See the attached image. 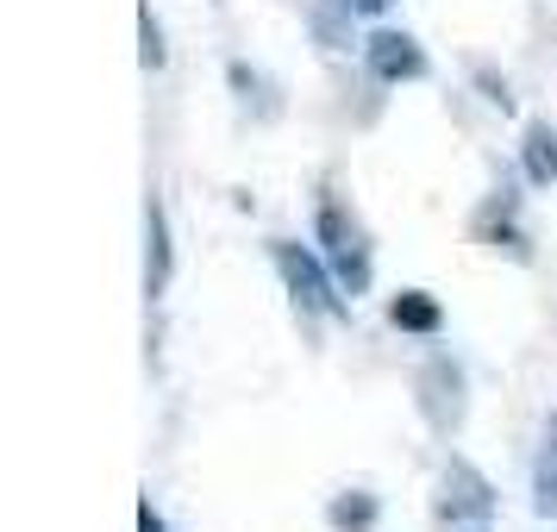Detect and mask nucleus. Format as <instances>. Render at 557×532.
Returning a JSON list of instances; mask_svg holds the SVG:
<instances>
[{"mask_svg":"<svg viewBox=\"0 0 557 532\" xmlns=\"http://www.w3.org/2000/svg\"><path fill=\"white\" fill-rule=\"evenodd\" d=\"M438 520L451 532L495 527V488H488V477H482L476 463H463V457L445 463V477H438Z\"/></svg>","mask_w":557,"mask_h":532,"instance_id":"f257e3e1","label":"nucleus"},{"mask_svg":"<svg viewBox=\"0 0 557 532\" xmlns=\"http://www.w3.org/2000/svg\"><path fill=\"white\" fill-rule=\"evenodd\" d=\"M270 257H276V270H282V282H288L295 307H307V313H345L338 276H332V270H326V263H320L313 251H301V245L276 238V245H270Z\"/></svg>","mask_w":557,"mask_h":532,"instance_id":"f03ea898","label":"nucleus"},{"mask_svg":"<svg viewBox=\"0 0 557 532\" xmlns=\"http://www.w3.org/2000/svg\"><path fill=\"white\" fill-rule=\"evenodd\" d=\"M532 507H539V520H557V413L545 420V438L532 457Z\"/></svg>","mask_w":557,"mask_h":532,"instance_id":"0eeeda50","label":"nucleus"},{"mask_svg":"<svg viewBox=\"0 0 557 532\" xmlns=\"http://www.w3.org/2000/svg\"><path fill=\"white\" fill-rule=\"evenodd\" d=\"M520 163H527V182H532V188H552V182H557V132L545 126V120H532V126H527Z\"/></svg>","mask_w":557,"mask_h":532,"instance_id":"6e6552de","label":"nucleus"},{"mask_svg":"<svg viewBox=\"0 0 557 532\" xmlns=\"http://www.w3.org/2000/svg\"><path fill=\"white\" fill-rule=\"evenodd\" d=\"M388 320H395L401 332H438V320H445V313H438V301H432L426 288H407V295H395V301H388Z\"/></svg>","mask_w":557,"mask_h":532,"instance_id":"1a4fd4ad","label":"nucleus"},{"mask_svg":"<svg viewBox=\"0 0 557 532\" xmlns=\"http://www.w3.org/2000/svg\"><path fill=\"white\" fill-rule=\"evenodd\" d=\"M138 32H145V45H138V63H145V70H163V32H157V20H151V0L138 7Z\"/></svg>","mask_w":557,"mask_h":532,"instance_id":"9b49d317","label":"nucleus"},{"mask_svg":"<svg viewBox=\"0 0 557 532\" xmlns=\"http://www.w3.org/2000/svg\"><path fill=\"white\" fill-rule=\"evenodd\" d=\"M320 245H326V270L338 276L345 295L370 288V251H363V232L345 220V207H320Z\"/></svg>","mask_w":557,"mask_h":532,"instance_id":"7ed1b4c3","label":"nucleus"},{"mask_svg":"<svg viewBox=\"0 0 557 532\" xmlns=\"http://www.w3.org/2000/svg\"><path fill=\"white\" fill-rule=\"evenodd\" d=\"M345 7H351V13H388L395 0H345Z\"/></svg>","mask_w":557,"mask_h":532,"instance_id":"f8f14e48","label":"nucleus"},{"mask_svg":"<svg viewBox=\"0 0 557 532\" xmlns=\"http://www.w3.org/2000/svg\"><path fill=\"white\" fill-rule=\"evenodd\" d=\"M138 532H163V520H157V514H151V502L138 507Z\"/></svg>","mask_w":557,"mask_h":532,"instance_id":"ddd939ff","label":"nucleus"},{"mask_svg":"<svg viewBox=\"0 0 557 532\" xmlns=\"http://www.w3.org/2000/svg\"><path fill=\"white\" fill-rule=\"evenodd\" d=\"M170 288V220L163 201H145V295Z\"/></svg>","mask_w":557,"mask_h":532,"instance_id":"423d86ee","label":"nucleus"},{"mask_svg":"<svg viewBox=\"0 0 557 532\" xmlns=\"http://www.w3.org/2000/svg\"><path fill=\"white\" fill-rule=\"evenodd\" d=\"M326 520H332V532H370V527H376V495H363V488H351V495H332Z\"/></svg>","mask_w":557,"mask_h":532,"instance_id":"9d476101","label":"nucleus"},{"mask_svg":"<svg viewBox=\"0 0 557 532\" xmlns=\"http://www.w3.org/2000/svg\"><path fill=\"white\" fill-rule=\"evenodd\" d=\"M363 57H370V76L376 82H420L426 76V51H420L407 32H376Z\"/></svg>","mask_w":557,"mask_h":532,"instance_id":"39448f33","label":"nucleus"},{"mask_svg":"<svg viewBox=\"0 0 557 532\" xmlns=\"http://www.w3.org/2000/svg\"><path fill=\"white\" fill-rule=\"evenodd\" d=\"M420 413H426L432 432H457V420H463V370L451 357H432L420 370Z\"/></svg>","mask_w":557,"mask_h":532,"instance_id":"20e7f679","label":"nucleus"}]
</instances>
